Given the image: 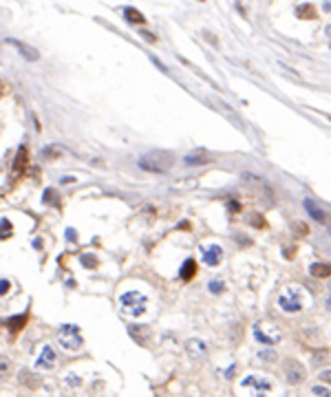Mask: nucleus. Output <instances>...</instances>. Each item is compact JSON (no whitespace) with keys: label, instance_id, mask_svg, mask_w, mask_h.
Instances as JSON below:
<instances>
[{"label":"nucleus","instance_id":"nucleus-1","mask_svg":"<svg viewBox=\"0 0 331 397\" xmlns=\"http://www.w3.org/2000/svg\"><path fill=\"white\" fill-rule=\"evenodd\" d=\"M174 164V157L168 150H150L139 157V168L146 172H154V174H161V172H168Z\"/></svg>","mask_w":331,"mask_h":397},{"label":"nucleus","instance_id":"nucleus-2","mask_svg":"<svg viewBox=\"0 0 331 397\" xmlns=\"http://www.w3.org/2000/svg\"><path fill=\"white\" fill-rule=\"evenodd\" d=\"M146 300L148 298H146L144 293L126 291V293H122L120 296V307L128 318H139V315H144V311H146Z\"/></svg>","mask_w":331,"mask_h":397},{"label":"nucleus","instance_id":"nucleus-3","mask_svg":"<svg viewBox=\"0 0 331 397\" xmlns=\"http://www.w3.org/2000/svg\"><path fill=\"white\" fill-rule=\"evenodd\" d=\"M305 298H307V293L300 287H287L281 296H278V307L287 313H298L305 305Z\"/></svg>","mask_w":331,"mask_h":397},{"label":"nucleus","instance_id":"nucleus-4","mask_svg":"<svg viewBox=\"0 0 331 397\" xmlns=\"http://www.w3.org/2000/svg\"><path fill=\"white\" fill-rule=\"evenodd\" d=\"M57 342H60L66 351H77L80 347H82L80 327H75V325H60V327H57Z\"/></svg>","mask_w":331,"mask_h":397},{"label":"nucleus","instance_id":"nucleus-5","mask_svg":"<svg viewBox=\"0 0 331 397\" xmlns=\"http://www.w3.org/2000/svg\"><path fill=\"white\" fill-rule=\"evenodd\" d=\"M254 338L263 344H276V342H281V331L271 329V327H267V331H265V322H256L254 325Z\"/></svg>","mask_w":331,"mask_h":397},{"label":"nucleus","instance_id":"nucleus-6","mask_svg":"<svg viewBox=\"0 0 331 397\" xmlns=\"http://www.w3.org/2000/svg\"><path fill=\"white\" fill-rule=\"evenodd\" d=\"M285 378L289 384H300L305 380V366L296 360H287L285 362Z\"/></svg>","mask_w":331,"mask_h":397},{"label":"nucleus","instance_id":"nucleus-7","mask_svg":"<svg viewBox=\"0 0 331 397\" xmlns=\"http://www.w3.org/2000/svg\"><path fill=\"white\" fill-rule=\"evenodd\" d=\"M201 261L205 265H210V267H215V265H219L221 261H223V249H221V245H205L201 247Z\"/></svg>","mask_w":331,"mask_h":397},{"label":"nucleus","instance_id":"nucleus-8","mask_svg":"<svg viewBox=\"0 0 331 397\" xmlns=\"http://www.w3.org/2000/svg\"><path fill=\"white\" fill-rule=\"evenodd\" d=\"M212 159H215V157H212V152H208L205 148L192 150L190 154H186V157H183V161H186L188 166H205V164H210Z\"/></svg>","mask_w":331,"mask_h":397},{"label":"nucleus","instance_id":"nucleus-9","mask_svg":"<svg viewBox=\"0 0 331 397\" xmlns=\"http://www.w3.org/2000/svg\"><path fill=\"white\" fill-rule=\"evenodd\" d=\"M7 44H11V47H16V49L20 51V55L25 57V60H29V62H35V60H38V57H40L38 49L29 47V44L20 42V40H16V38H7Z\"/></svg>","mask_w":331,"mask_h":397},{"label":"nucleus","instance_id":"nucleus-10","mask_svg":"<svg viewBox=\"0 0 331 397\" xmlns=\"http://www.w3.org/2000/svg\"><path fill=\"white\" fill-rule=\"evenodd\" d=\"M243 388H254L256 393H265L271 388V382L269 380H263V378H256V375H247L245 380L241 382Z\"/></svg>","mask_w":331,"mask_h":397},{"label":"nucleus","instance_id":"nucleus-11","mask_svg":"<svg viewBox=\"0 0 331 397\" xmlns=\"http://www.w3.org/2000/svg\"><path fill=\"white\" fill-rule=\"evenodd\" d=\"M55 364V351H53V347H42V353L38 355V360H35V366L38 369H51V366Z\"/></svg>","mask_w":331,"mask_h":397},{"label":"nucleus","instance_id":"nucleus-12","mask_svg":"<svg viewBox=\"0 0 331 397\" xmlns=\"http://www.w3.org/2000/svg\"><path fill=\"white\" fill-rule=\"evenodd\" d=\"M27 164H29V150H27V146H22V148L18 150V154H16V161H13V176L25 172Z\"/></svg>","mask_w":331,"mask_h":397},{"label":"nucleus","instance_id":"nucleus-13","mask_svg":"<svg viewBox=\"0 0 331 397\" xmlns=\"http://www.w3.org/2000/svg\"><path fill=\"white\" fill-rule=\"evenodd\" d=\"M7 329H9L11 335H18L22 329L27 325V313H20V315H11V318H7Z\"/></svg>","mask_w":331,"mask_h":397},{"label":"nucleus","instance_id":"nucleus-14","mask_svg":"<svg viewBox=\"0 0 331 397\" xmlns=\"http://www.w3.org/2000/svg\"><path fill=\"white\" fill-rule=\"evenodd\" d=\"M303 205H305V210L309 212V216H311L314 221H318V223H325L327 221V214H325V210L320 208V205H316L311 198H305L303 201Z\"/></svg>","mask_w":331,"mask_h":397},{"label":"nucleus","instance_id":"nucleus-15","mask_svg":"<svg viewBox=\"0 0 331 397\" xmlns=\"http://www.w3.org/2000/svg\"><path fill=\"white\" fill-rule=\"evenodd\" d=\"M194 276H197V261H194V259H188L186 263L181 265V269H179V278H181L183 283H190Z\"/></svg>","mask_w":331,"mask_h":397},{"label":"nucleus","instance_id":"nucleus-16","mask_svg":"<svg viewBox=\"0 0 331 397\" xmlns=\"http://www.w3.org/2000/svg\"><path fill=\"white\" fill-rule=\"evenodd\" d=\"M124 18H126L130 25H146V16L139 9H135V7H126V9H124Z\"/></svg>","mask_w":331,"mask_h":397},{"label":"nucleus","instance_id":"nucleus-17","mask_svg":"<svg viewBox=\"0 0 331 397\" xmlns=\"http://www.w3.org/2000/svg\"><path fill=\"white\" fill-rule=\"evenodd\" d=\"M309 274L314 278H329L331 276V263H314L309 267Z\"/></svg>","mask_w":331,"mask_h":397},{"label":"nucleus","instance_id":"nucleus-18","mask_svg":"<svg viewBox=\"0 0 331 397\" xmlns=\"http://www.w3.org/2000/svg\"><path fill=\"white\" fill-rule=\"evenodd\" d=\"M296 16H298L300 20H316V18H318V11H316V7H314V5L305 3V5L296 7Z\"/></svg>","mask_w":331,"mask_h":397},{"label":"nucleus","instance_id":"nucleus-19","mask_svg":"<svg viewBox=\"0 0 331 397\" xmlns=\"http://www.w3.org/2000/svg\"><path fill=\"white\" fill-rule=\"evenodd\" d=\"M205 351H208L205 342H201V340H190L188 342V353H190V355H205Z\"/></svg>","mask_w":331,"mask_h":397},{"label":"nucleus","instance_id":"nucleus-20","mask_svg":"<svg viewBox=\"0 0 331 397\" xmlns=\"http://www.w3.org/2000/svg\"><path fill=\"white\" fill-rule=\"evenodd\" d=\"M80 261H82V265H84V267H88V269L98 267V259H95V256H91V254H84Z\"/></svg>","mask_w":331,"mask_h":397},{"label":"nucleus","instance_id":"nucleus-21","mask_svg":"<svg viewBox=\"0 0 331 397\" xmlns=\"http://www.w3.org/2000/svg\"><path fill=\"white\" fill-rule=\"evenodd\" d=\"M208 289H210V293H221V291L225 289V287H223V281H210Z\"/></svg>","mask_w":331,"mask_h":397},{"label":"nucleus","instance_id":"nucleus-22","mask_svg":"<svg viewBox=\"0 0 331 397\" xmlns=\"http://www.w3.org/2000/svg\"><path fill=\"white\" fill-rule=\"evenodd\" d=\"M44 157H57V154H62V148H55V146H49V148H44Z\"/></svg>","mask_w":331,"mask_h":397},{"label":"nucleus","instance_id":"nucleus-23","mask_svg":"<svg viewBox=\"0 0 331 397\" xmlns=\"http://www.w3.org/2000/svg\"><path fill=\"white\" fill-rule=\"evenodd\" d=\"M261 360H267V362H274L276 360V353L271 351V349H267V351H261V355H259Z\"/></svg>","mask_w":331,"mask_h":397},{"label":"nucleus","instance_id":"nucleus-24","mask_svg":"<svg viewBox=\"0 0 331 397\" xmlns=\"http://www.w3.org/2000/svg\"><path fill=\"white\" fill-rule=\"evenodd\" d=\"M294 227H296V234H298V236H307V234H309V227H307L305 223H294Z\"/></svg>","mask_w":331,"mask_h":397},{"label":"nucleus","instance_id":"nucleus-25","mask_svg":"<svg viewBox=\"0 0 331 397\" xmlns=\"http://www.w3.org/2000/svg\"><path fill=\"white\" fill-rule=\"evenodd\" d=\"M139 35H142V38H146V40H148V42H157V35H154V33H150V31H144V29H142V33H139Z\"/></svg>","mask_w":331,"mask_h":397},{"label":"nucleus","instance_id":"nucleus-26","mask_svg":"<svg viewBox=\"0 0 331 397\" xmlns=\"http://www.w3.org/2000/svg\"><path fill=\"white\" fill-rule=\"evenodd\" d=\"M3 227H5V239H9L11 236V223H9V219H3Z\"/></svg>","mask_w":331,"mask_h":397},{"label":"nucleus","instance_id":"nucleus-27","mask_svg":"<svg viewBox=\"0 0 331 397\" xmlns=\"http://www.w3.org/2000/svg\"><path fill=\"white\" fill-rule=\"evenodd\" d=\"M311 393H314V395H325V397H329V395H331V393L327 391V388H322V386H314V388H311Z\"/></svg>","mask_w":331,"mask_h":397},{"label":"nucleus","instance_id":"nucleus-28","mask_svg":"<svg viewBox=\"0 0 331 397\" xmlns=\"http://www.w3.org/2000/svg\"><path fill=\"white\" fill-rule=\"evenodd\" d=\"M7 291H9V281H7V278H5V281H0V293H3V296H5Z\"/></svg>","mask_w":331,"mask_h":397},{"label":"nucleus","instance_id":"nucleus-29","mask_svg":"<svg viewBox=\"0 0 331 397\" xmlns=\"http://www.w3.org/2000/svg\"><path fill=\"white\" fill-rule=\"evenodd\" d=\"M252 223H254L256 227H265V223H263V219H261V216H254V219H252Z\"/></svg>","mask_w":331,"mask_h":397},{"label":"nucleus","instance_id":"nucleus-30","mask_svg":"<svg viewBox=\"0 0 331 397\" xmlns=\"http://www.w3.org/2000/svg\"><path fill=\"white\" fill-rule=\"evenodd\" d=\"M320 378H322V380H325V382H331V371H325V373H322V375H320Z\"/></svg>","mask_w":331,"mask_h":397},{"label":"nucleus","instance_id":"nucleus-31","mask_svg":"<svg viewBox=\"0 0 331 397\" xmlns=\"http://www.w3.org/2000/svg\"><path fill=\"white\" fill-rule=\"evenodd\" d=\"M327 33H329V35H331V27H327Z\"/></svg>","mask_w":331,"mask_h":397}]
</instances>
